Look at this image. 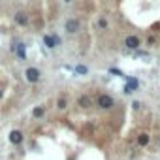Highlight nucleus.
I'll use <instances>...</instances> for the list:
<instances>
[{
    "mask_svg": "<svg viewBox=\"0 0 160 160\" xmlns=\"http://www.w3.org/2000/svg\"><path fill=\"white\" fill-rule=\"evenodd\" d=\"M113 104H115V100H113V96H109V94H100V96L96 98V106H98L100 109H109V108H113Z\"/></svg>",
    "mask_w": 160,
    "mask_h": 160,
    "instance_id": "obj_1",
    "label": "nucleus"
},
{
    "mask_svg": "<svg viewBox=\"0 0 160 160\" xmlns=\"http://www.w3.org/2000/svg\"><path fill=\"white\" fill-rule=\"evenodd\" d=\"M40 70L38 68H34V66H30V68H27L25 70V77H27V81L28 83H38L40 81Z\"/></svg>",
    "mask_w": 160,
    "mask_h": 160,
    "instance_id": "obj_2",
    "label": "nucleus"
},
{
    "mask_svg": "<svg viewBox=\"0 0 160 160\" xmlns=\"http://www.w3.org/2000/svg\"><path fill=\"white\" fill-rule=\"evenodd\" d=\"M79 28H81V23H79L77 19H68L64 23V30L68 34H75V32H79Z\"/></svg>",
    "mask_w": 160,
    "mask_h": 160,
    "instance_id": "obj_3",
    "label": "nucleus"
},
{
    "mask_svg": "<svg viewBox=\"0 0 160 160\" xmlns=\"http://www.w3.org/2000/svg\"><path fill=\"white\" fill-rule=\"evenodd\" d=\"M139 89V81L136 77H128V81H126V85H124V92L126 94H132V92H136Z\"/></svg>",
    "mask_w": 160,
    "mask_h": 160,
    "instance_id": "obj_4",
    "label": "nucleus"
},
{
    "mask_svg": "<svg viewBox=\"0 0 160 160\" xmlns=\"http://www.w3.org/2000/svg\"><path fill=\"white\" fill-rule=\"evenodd\" d=\"M43 43H45V47H47V49H55V47H58L60 40H58V36L45 34V36H43Z\"/></svg>",
    "mask_w": 160,
    "mask_h": 160,
    "instance_id": "obj_5",
    "label": "nucleus"
},
{
    "mask_svg": "<svg viewBox=\"0 0 160 160\" xmlns=\"http://www.w3.org/2000/svg\"><path fill=\"white\" fill-rule=\"evenodd\" d=\"M12 51H15V55H17L21 60L27 58V45H25V43H15V45H12Z\"/></svg>",
    "mask_w": 160,
    "mask_h": 160,
    "instance_id": "obj_6",
    "label": "nucleus"
},
{
    "mask_svg": "<svg viewBox=\"0 0 160 160\" xmlns=\"http://www.w3.org/2000/svg\"><path fill=\"white\" fill-rule=\"evenodd\" d=\"M10 143L12 145H21L23 143V132L21 130H12L10 132Z\"/></svg>",
    "mask_w": 160,
    "mask_h": 160,
    "instance_id": "obj_7",
    "label": "nucleus"
},
{
    "mask_svg": "<svg viewBox=\"0 0 160 160\" xmlns=\"http://www.w3.org/2000/svg\"><path fill=\"white\" fill-rule=\"evenodd\" d=\"M124 45H126L128 49H138V47L141 45V42H139V38H138V36H126Z\"/></svg>",
    "mask_w": 160,
    "mask_h": 160,
    "instance_id": "obj_8",
    "label": "nucleus"
},
{
    "mask_svg": "<svg viewBox=\"0 0 160 160\" xmlns=\"http://www.w3.org/2000/svg\"><path fill=\"white\" fill-rule=\"evenodd\" d=\"M15 23H17L19 27L28 25V15H27L25 12H17V13H15Z\"/></svg>",
    "mask_w": 160,
    "mask_h": 160,
    "instance_id": "obj_9",
    "label": "nucleus"
},
{
    "mask_svg": "<svg viewBox=\"0 0 160 160\" xmlns=\"http://www.w3.org/2000/svg\"><path fill=\"white\" fill-rule=\"evenodd\" d=\"M77 104H79V108H89L91 106V98L89 96H79Z\"/></svg>",
    "mask_w": 160,
    "mask_h": 160,
    "instance_id": "obj_10",
    "label": "nucleus"
},
{
    "mask_svg": "<svg viewBox=\"0 0 160 160\" xmlns=\"http://www.w3.org/2000/svg\"><path fill=\"white\" fill-rule=\"evenodd\" d=\"M138 143H139L141 147H145V145L149 143V134H145V132L139 134V136H138Z\"/></svg>",
    "mask_w": 160,
    "mask_h": 160,
    "instance_id": "obj_11",
    "label": "nucleus"
},
{
    "mask_svg": "<svg viewBox=\"0 0 160 160\" xmlns=\"http://www.w3.org/2000/svg\"><path fill=\"white\" fill-rule=\"evenodd\" d=\"M87 72H89V68L83 66V64H77V66H75V73H77V75H85Z\"/></svg>",
    "mask_w": 160,
    "mask_h": 160,
    "instance_id": "obj_12",
    "label": "nucleus"
},
{
    "mask_svg": "<svg viewBox=\"0 0 160 160\" xmlns=\"http://www.w3.org/2000/svg\"><path fill=\"white\" fill-rule=\"evenodd\" d=\"M32 115H34L36 119H40V117H43V115H45V109H43L42 106H40V108H34V111H32Z\"/></svg>",
    "mask_w": 160,
    "mask_h": 160,
    "instance_id": "obj_13",
    "label": "nucleus"
},
{
    "mask_svg": "<svg viewBox=\"0 0 160 160\" xmlns=\"http://www.w3.org/2000/svg\"><path fill=\"white\" fill-rule=\"evenodd\" d=\"M66 106H68V100H66L64 96H60L58 102H57V108H58V109H66Z\"/></svg>",
    "mask_w": 160,
    "mask_h": 160,
    "instance_id": "obj_14",
    "label": "nucleus"
},
{
    "mask_svg": "<svg viewBox=\"0 0 160 160\" xmlns=\"http://www.w3.org/2000/svg\"><path fill=\"white\" fill-rule=\"evenodd\" d=\"M98 27L100 28H108V21L106 19H98Z\"/></svg>",
    "mask_w": 160,
    "mask_h": 160,
    "instance_id": "obj_15",
    "label": "nucleus"
},
{
    "mask_svg": "<svg viewBox=\"0 0 160 160\" xmlns=\"http://www.w3.org/2000/svg\"><path fill=\"white\" fill-rule=\"evenodd\" d=\"M109 72H111V73H115V75H122V72H121V70H113V68H111Z\"/></svg>",
    "mask_w": 160,
    "mask_h": 160,
    "instance_id": "obj_16",
    "label": "nucleus"
},
{
    "mask_svg": "<svg viewBox=\"0 0 160 160\" xmlns=\"http://www.w3.org/2000/svg\"><path fill=\"white\" fill-rule=\"evenodd\" d=\"M139 106H141L139 102H134V104H132V108H134V109H139Z\"/></svg>",
    "mask_w": 160,
    "mask_h": 160,
    "instance_id": "obj_17",
    "label": "nucleus"
},
{
    "mask_svg": "<svg viewBox=\"0 0 160 160\" xmlns=\"http://www.w3.org/2000/svg\"><path fill=\"white\" fill-rule=\"evenodd\" d=\"M158 147H160V136H158Z\"/></svg>",
    "mask_w": 160,
    "mask_h": 160,
    "instance_id": "obj_18",
    "label": "nucleus"
},
{
    "mask_svg": "<svg viewBox=\"0 0 160 160\" xmlns=\"http://www.w3.org/2000/svg\"><path fill=\"white\" fill-rule=\"evenodd\" d=\"M64 2H72V0H64Z\"/></svg>",
    "mask_w": 160,
    "mask_h": 160,
    "instance_id": "obj_19",
    "label": "nucleus"
}]
</instances>
